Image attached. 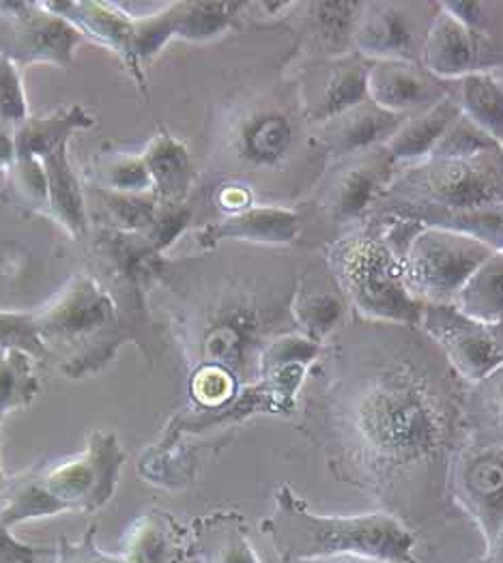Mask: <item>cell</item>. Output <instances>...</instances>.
Here are the masks:
<instances>
[{"label":"cell","mask_w":503,"mask_h":563,"mask_svg":"<svg viewBox=\"0 0 503 563\" xmlns=\"http://www.w3.org/2000/svg\"><path fill=\"white\" fill-rule=\"evenodd\" d=\"M351 422L368 463L401 470L424 461L441 441V413L417 378L394 368L368 380Z\"/></svg>","instance_id":"1"},{"label":"cell","mask_w":503,"mask_h":563,"mask_svg":"<svg viewBox=\"0 0 503 563\" xmlns=\"http://www.w3.org/2000/svg\"><path fill=\"white\" fill-rule=\"evenodd\" d=\"M0 351H22L33 360H47L35 312L0 310Z\"/></svg>","instance_id":"29"},{"label":"cell","mask_w":503,"mask_h":563,"mask_svg":"<svg viewBox=\"0 0 503 563\" xmlns=\"http://www.w3.org/2000/svg\"><path fill=\"white\" fill-rule=\"evenodd\" d=\"M35 319L47 360H56L65 375H87L99 368L121 340L112 297L83 276L37 310Z\"/></svg>","instance_id":"4"},{"label":"cell","mask_w":503,"mask_h":563,"mask_svg":"<svg viewBox=\"0 0 503 563\" xmlns=\"http://www.w3.org/2000/svg\"><path fill=\"white\" fill-rule=\"evenodd\" d=\"M403 125V117L381 110L379 106L360 103L349 112L331 119L329 144L338 153H356L368 148L372 142L394 136Z\"/></svg>","instance_id":"16"},{"label":"cell","mask_w":503,"mask_h":563,"mask_svg":"<svg viewBox=\"0 0 503 563\" xmlns=\"http://www.w3.org/2000/svg\"><path fill=\"white\" fill-rule=\"evenodd\" d=\"M467 119L503 146V87L486 74H471L462 82Z\"/></svg>","instance_id":"24"},{"label":"cell","mask_w":503,"mask_h":563,"mask_svg":"<svg viewBox=\"0 0 503 563\" xmlns=\"http://www.w3.org/2000/svg\"><path fill=\"white\" fill-rule=\"evenodd\" d=\"M194 549L184 527L164 512H146L128 529L121 558L128 563H184Z\"/></svg>","instance_id":"11"},{"label":"cell","mask_w":503,"mask_h":563,"mask_svg":"<svg viewBox=\"0 0 503 563\" xmlns=\"http://www.w3.org/2000/svg\"><path fill=\"white\" fill-rule=\"evenodd\" d=\"M142 157L153 188L162 198L175 200L184 194L189 186V157L179 142L171 136H157Z\"/></svg>","instance_id":"23"},{"label":"cell","mask_w":503,"mask_h":563,"mask_svg":"<svg viewBox=\"0 0 503 563\" xmlns=\"http://www.w3.org/2000/svg\"><path fill=\"white\" fill-rule=\"evenodd\" d=\"M426 325L448 351L458 371L469 378H484L503 364L502 351L486 328L448 306L430 308Z\"/></svg>","instance_id":"9"},{"label":"cell","mask_w":503,"mask_h":563,"mask_svg":"<svg viewBox=\"0 0 503 563\" xmlns=\"http://www.w3.org/2000/svg\"><path fill=\"white\" fill-rule=\"evenodd\" d=\"M460 312L482 325L503 321V252H493L460 290Z\"/></svg>","instance_id":"19"},{"label":"cell","mask_w":503,"mask_h":563,"mask_svg":"<svg viewBox=\"0 0 503 563\" xmlns=\"http://www.w3.org/2000/svg\"><path fill=\"white\" fill-rule=\"evenodd\" d=\"M47 553L50 551L42 547H33V544L18 540L11 533V527H7L0 520V563H40V560H44Z\"/></svg>","instance_id":"33"},{"label":"cell","mask_w":503,"mask_h":563,"mask_svg":"<svg viewBox=\"0 0 503 563\" xmlns=\"http://www.w3.org/2000/svg\"><path fill=\"white\" fill-rule=\"evenodd\" d=\"M331 267L362 312L385 321L415 323L419 319L422 306L405 284L403 261L379 239L358 236L338 243L331 252Z\"/></svg>","instance_id":"5"},{"label":"cell","mask_w":503,"mask_h":563,"mask_svg":"<svg viewBox=\"0 0 503 563\" xmlns=\"http://www.w3.org/2000/svg\"><path fill=\"white\" fill-rule=\"evenodd\" d=\"M194 549L205 563H259L237 518H209L194 533Z\"/></svg>","instance_id":"22"},{"label":"cell","mask_w":503,"mask_h":563,"mask_svg":"<svg viewBox=\"0 0 503 563\" xmlns=\"http://www.w3.org/2000/svg\"><path fill=\"white\" fill-rule=\"evenodd\" d=\"M457 119V106L448 99H441L419 117L403 121L398 132L387 142V151L401 159L426 155L446 136Z\"/></svg>","instance_id":"17"},{"label":"cell","mask_w":503,"mask_h":563,"mask_svg":"<svg viewBox=\"0 0 503 563\" xmlns=\"http://www.w3.org/2000/svg\"><path fill=\"white\" fill-rule=\"evenodd\" d=\"M101 181L117 194H144L153 188L144 157L119 155L110 159L101 170Z\"/></svg>","instance_id":"31"},{"label":"cell","mask_w":503,"mask_h":563,"mask_svg":"<svg viewBox=\"0 0 503 563\" xmlns=\"http://www.w3.org/2000/svg\"><path fill=\"white\" fill-rule=\"evenodd\" d=\"M376 166H356L351 168L331 191V211L338 218H353L358 216L370 200L372 191L379 186Z\"/></svg>","instance_id":"27"},{"label":"cell","mask_w":503,"mask_h":563,"mask_svg":"<svg viewBox=\"0 0 503 563\" xmlns=\"http://www.w3.org/2000/svg\"><path fill=\"white\" fill-rule=\"evenodd\" d=\"M424 60L430 71L444 78L471 76L478 60V49L473 46L467 26L457 15L441 13L437 18L426 37Z\"/></svg>","instance_id":"15"},{"label":"cell","mask_w":503,"mask_h":563,"mask_svg":"<svg viewBox=\"0 0 503 563\" xmlns=\"http://www.w3.org/2000/svg\"><path fill=\"white\" fill-rule=\"evenodd\" d=\"M367 95L368 71L360 63L333 65L322 85L315 89L313 114L320 121H331L364 103Z\"/></svg>","instance_id":"20"},{"label":"cell","mask_w":503,"mask_h":563,"mask_svg":"<svg viewBox=\"0 0 503 563\" xmlns=\"http://www.w3.org/2000/svg\"><path fill=\"white\" fill-rule=\"evenodd\" d=\"M83 40L80 29L50 11L46 2H0V54L18 67H69Z\"/></svg>","instance_id":"8"},{"label":"cell","mask_w":503,"mask_h":563,"mask_svg":"<svg viewBox=\"0 0 503 563\" xmlns=\"http://www.w3.org/2000/svg\"><path fill=\"white\" fill-rule=\"evenodd\" d=\"M460 482L486 529L497 536L503 527V448H486L462 463Z\"/></svg>","instance_id":"13"},{"label":"cell","mask_w":503,"mask_h":563,"mask_svg":"<svg viewBox=\"0 0 503 563\" xmlns=\"http://www.w3.org/2000/svg\"><path fill=\"white\" fill-rule=\"evenodd\" d=\"M229 391V375H225L220 368H207L196 378V396L207 405L225 400Z\"/></svg>","instance_id":"34"},{"label":"cell","mask_w":503,"mask_h":563,"mask_svg":"<svg viewBox=\"0 0 503 563\" xmlns=\"http://www.w3.org/2000/svg\"><path fill=\"white\" fill-rule=\"evenodd\" d=\"M291 144V125L277 117L265 114L243 130V148L256 162H274Z\"/></svg>","instance_id":"28"},{"label":"cell","mask_w":503,"mask_h":563,"mask_svg":"<svg viewBox=\"0 0 503 563\" xmlns=\"http://www.w3.org/2000/svg\"><path fill=\"white\" fill-rule=\"evenodd\" d=\"M392 191L417 209L464 211L503 205V146L467 117H458L430 157Z\"/></svg>","instance_id":"3"},{"label":"cell","mask_w":503,"mask_h":563,"mask_svg":"<svg viewBox=\"0 0 503 563\" xmlns=\"http://www.w3.org/2000/svg\"><path fill=\"white\" fill-rule=\"evenodd\" d=\"M486 411L503 430V364L486 376Z\"/></svg>","instance_id":"35"},{"label":"cell","mask_w":503,"mask_h":563,"mask_svg":"<svg viewBox=\"0 0 503 563\" xmlns=\"http://www.w3.org/2000/svg\"><path fill=\"white\" fill-rule=\"evenodd\" d=\"M123 463L125 454L117 434L97 430L80 454L35 475L61 508V515H95L112 501Z\"/></svg>","instance_id":"6"},{"label":"cell","mask_w":503,"mask_h":563,"mask_svg":"<svg viewBox=\"0 0 503 563\" xmlns=\"http://www.w3.org/2000/svg\"><path fill=\"white\" fill-rule=\"evenodd\" d=\"M13 159H15L13 130L0 123V168H11Z\"/></svg>","instance_id":"36"},{"label":"cell","mask_w":503,"mask_h":563,"mask_svg":"<svg viewBox=\"0 0 503 563\" xmlns=\"http://www.w3.org/2000/svg\"><path fill=\"white\" fill-rule=\"evenodd\" d=\"M40 383L33 373V357L22 351H0V423L15 411L26 407L37 396ZM11 486V477L0 467V501Z\"/></svg>","instance_id":"21"},{"label":"cell","mask_w":503,"mask_h":563,"mask_svg":"<svg viewBox=\"0 0 503 563\" xmlns=\"http://www.w3.org/2000/svg\"><path fill=\"white\" fill-rule=\"evenodd\" d=\"M313 563H392L381 562V560H370V558H356V555H345V558H333V560H322V562Z\"/></svg>","instance_id":"37"},{"label":"cell","mask_w":503,"mask_h":563,"mask_svg":"<svg viewBox=\"0 0 503 563\" xmlns=\"http://www.w3.org/2000/svg\"><path fill=\"white\" fill-rule=\"evenodd\" d=\"M413 220L448 229L460 235L473 236L493 252H503V205H489L464 211L444 209H417L409 207Z\"/></svg>","instance_id":"18"},{"label":"cell","mask_w":503,"mask_h":563,"mask_svg":"<svg viewBox=\"0 0 503 563\" xmlns=\"http://www.w3.org/2000/svg\"><path fill=\"white\" fill-rule=\"evenodd\" d=\"M46 170V207L52 218L76 239L87 236L85 191L67 159V144L42 157Z\"/></svg>","instance_id":"12"},{"label":"cell","mask_w":503,"mask_h":563,"mask_svg":"<svg viewBox=\"0 0 503 563\" xmlns=\"http://www.w3.org/2000/svg\"><path fill=\"white\" fill-rule=\"evenodd\" d=\"M297 233V218L286 209H248L214 229L218 239H252V241H291Z\"/></svg>","instance_id":"25"},{"label":"cell","mask_w":503,"mask_h":563,"mask_svg":"<svg viewBox=\"0 0 503 563\" xmlns=\"http://www.w3.org/2000/svg\"><path fill=\"white\" fill-rule=\"evenodd\" d=\"M275 553L284 563H313L345 555L403 563L413 549L412 533L387 515L320 517L288 488L275 499V512L265 522Z\"/></svg>","instance_id":"2"},{"label":"cell","mask_w":503,"mask_h":563,"mask_svg":"<svg viewBox=\"0 0 503 563\" xmlns=\"http://www.w3.org/2000/svg\"><path fill=\"white\" fill-rule=\"evenodd\" d=\"M493 254L478 239L448 229H428L415 236L403 261L409 292L446 299L460 292L475 269Z\"/></svg>","instance_id":"7"},{"label":"cell","mask_w":503,"mask_h":563,"mask_svg":"<svg viewBox=\"0 0 503 563\" xmlns=\"http://www.w3.org/2000/svg\"><path fill=\"white\" fill-rule=\"evenodd\" d=\"M29 117V103L18 65L0 54V123L15 130Z\"/></svg>","instance_id":"30"},{"label":"cell","mask_w":503,"mask_h":563,"mask_svg":"<svg viewBox=\"0 0 503 563\" xmlns=\"http://www.w3.org/2000/svg\"><path fill=\"white\" fill-rule=\"evenodd\" d=\"M95 525L85 531V536L78 542L61 536L52 553V563H128L121 555L101 551L95 542Z\"/></svg>","instance_id":"32"},{"label":"cell","mask_w":503,"mask_h":563,"mask_svg":"<svg viewBox=\"0 0 503 563\" xmlns=\"http://www.w3.org/2000/svg\"><path fill=\"white\" fill-rule=\"evenodd\" d=\"M92 128V117L78 103L61 108L46 117H29L13 130L15 159H40L54 148L67 144L78 130ZM13 159V162H15Z\"/></svg>","instance_id":"14"},{"label":"cell","mask_w":503,"mask_h":563,"mask_svg":"<svg viewBox=\"0 0 503 563\" xmlns=\"http://www.w3.org/2000/svg\"><path fill=\"white\" fill-rule=\"evenodd\" d=\"M368 95L385 112L401 114L415 108H430L444 91L417 67L401 60H381L368 69Z\"/></svg>","instance_id":"10"},{"label":"cell","mask_w":503,"mask_h":563,"mask_svg":"<svg viewBox=\"0 0 503 563\" xmlns=\"http://www.w3.org/2000/svg\"><path fill=\"white\" fill-rule=\"evenodd\" d=\"M372 9L362 20L358 44L364 52L387 56L385 60H401V54L409 46V29L403 15L390 4H374Z\"/></svg>","instance_id":"26"}]
</instances>
